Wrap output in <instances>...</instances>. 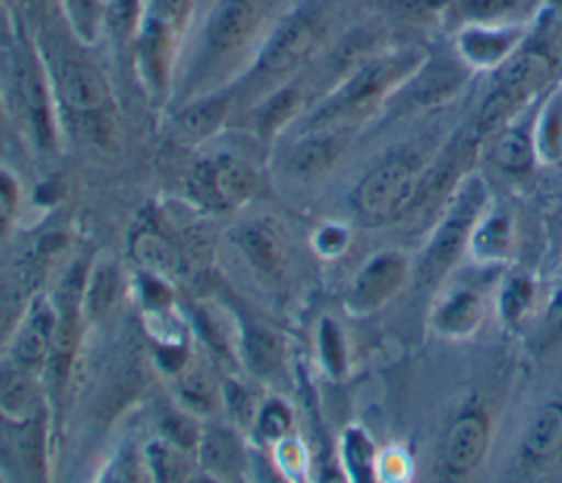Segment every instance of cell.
Instances as JSON below:
<instances>
[{"label":"cell","instance_id":"32","mask_svg":"<svg viewBox=\"0 0 562 483\" xmlns=\"http://www.w3.org/2000/svg\"><path fill=\"white\" fill-rule=\"evenodd\" d=\"M520 0H461L459 11L470 20H496L514 9H518Z\"/></svg>","mask_w":562,"mask_h":483},{"label":"cell","instance_id":"3","mask_svg":"<svg viewBox=\"0 0 562 483\" xmlns=\"http://www.w3.org/2000/svg\"><path fill=\"white\" fill-rule=\"evenodd\" d=\"M327 22L318 4H303L281 18L259 44L246 83L250 88H279L290 81L321 48Z\"/></svg>","mask_w":562,"mask_h":483},{"label":"cell","instance_id":"23","mask_svg":"<svg viewBox=\"0 0 562 483\" xmlns=\"http://www.w3.org/2000/svg\"><path fill=\"white\" fill-rule=\"evenodd\" d=\"M116 288H119L116 266L110 259L97 261L83 283V307L88 310V314L101 316L103 312H108V307L116 296Z\"/></svg>","mask_w":562,"mask_h":483},{"label":"cell","instance_id":"20","mask_svg":"<svg viewBox=\"0 0 562 483\" xmlns=\"http://www.w3.org/2000/svg\"><path fill=\"white\" fill-rule=\"evenodd\" d=\"M516 37L518 33L512 29H498V31L472 29L461 37V50L470 61L487 66V64L501 61L505 53L512 48Z\"/></svg>","mask_w":562,"mask_h":483},{"label":"cell","instance_id":"18","mask_svg":"<svg viewBox=\"0 0 562 483\" xmlns=\"http://www.w3.org/2000/svg\"><path fill=\"white\" fill-rule=\"evenodd\" d=\"M465 81V72L446 59L428 64L419 77L413 81V101L417 105H432L443 99H450L461 83Z\"/></svg>","mask_w":562,"mask_h":483},{"label":"cell","instance_id":"30","mask_svg":"<svg viewBox=\"0 0 562 483\" xmlns=\"http://www.w3.org/2000/svg\"><path fill=\"white\" fill-rule=\"evenodd\" d=\"M318 349L327 371L338 375L345 367V347H342V336L338 327L327 318L321 323V329H318Z\"/></svg>","mask_w":562,"mask_h":483},{"label":"cell","instance_id":"28","mask_svg":"<svg viewBox=\"0 0 562 483\" xmlns=\"http://www.w3.org/2000/svg\"><path fill=\"white\" fill-rule=\"evenodd\" d=\"M290 426H292V415H290L288 406L279 400L266 402L257 413V430L268 441H279V439L288 437Z\"/></svg>","mask_w":562,"mask_h":483},{"label":"cell","instance_id":"7","mask_svg":"<svg viewBox=\"0 0 562 483\" xmlns=\"http://www.w3.org/2000/svg\"><path fill=\"white\" fill-rule=\"evenodd\" d=\"M257 187L255 171L233 154L200 158L187 176V191L204 209L231 211L250 200Z\"/></svg>","mask_w":562,"mask_h":483},{"label":"cell","instance_id":"9","mask_svg":"<svg viewBox=\"0 0 562 483\" xmlns=\"http://www.w3.org/2000/svg\"><path fill=\"white\" fill-rule=\"evenodd\" d=\"M57 329V310L46 296L31 299L24 318L20 321L11 347L9 360L18 367L40 375L46 371L48 353Z\"/></svg>","mask_w":562,"mask_h":483},{"label":"cell","instance_id":"29","mask_svg":"<svg viewBox=\"0 0 562 483\" xmlns=\"http://www.w3.org/2000/svg\"><path fill=\"white\" fill-rule=\"evenodd\" d=\"M140 11H143V0H108L105 24L116 35H134Z\"/></svg>","mask_w":562,"mask_h":483},{"label":"cell","instance_id":"19","mask_svg":"<svg viewBox=\"0 0 562 483\" xmlns=\"http://www.w3.org/2000/svg\"><path fill=\"white\" fill-rule=\"evenodd\" d=\"M200 461L215 476L226 479L237 474V468L241 461L237 439L226 430L206 433L200 439Z\"/></svg>","mask_w":562,"mask_h":483},{"label":"cell","instance_id":"13","mask_svg":"<svg viewBox=\"0 0 562 483\" xmlns=\"http://www.w3.org/2000/svg\"><path fill=\"white\" fill-rule=\"evenodd\" d=\"M487 441L485 419L479 413L461 415L448 430L443 463L452 474H465L479 465Z\"/></svg>","mask_w":562,"mask_h":483},{"label":"cell","instance_id":"10","mask_svg":"<svg viewBox=\"0 0 562 483\" xmlns=\"http://www.w3.org/2000/svg\"><path fill=\"white\" fill-rule=\"evenodd\" d=\"M237 246L248 263L270 279H281L290 266V244L281 224L272 217H259L244 224L237 233Z\"/></svg>","mask_w":562,"mask_h":483},{"label":"cell","instance_id":"27","mask_svg":"<svg viewBox=\"0 0 562 483\" xmlns=\"http://www.w3.org/2000/svg\"><path fill=\"white\" fill-rule=\"evenodd\" d=\"M479 299L470 292H459L443 305L439 314V325L450 334H463L474 327V323L479 321Z\"/></svg>","mask_w":562,"mask_h":483},{"label":"cell","instance_id":"5","mask_svg":"<svg viewBox=\"0 0 562 483\" xmlns=\"http://www.w3.org/2000/svg\"><path fill=\"white\" fill-rule=\"evenodd\" d=\"M415 64L417 57L411 53L362 64L314 110V114L307 119L310 130L336 127L371 112L378 101L415 68Z\"/></svg>","mask_w":562,"mask_h":483},{"label":"cell","instance_id":"36","mask_svg":"<svg viewBox=\"0 0 562 483\" xmlns=\"http://www.w3.org/2000/svg\"><path fill=\"white\" fill-rule=\"evenodd\" d=\"M345 246H347V231L340 226H323L314 235V248L325 257L340 255Z\"/></svg>","mask_w":562,"mask_h":483},{"label":"cell","instance_id":"34","mask_svg":"<svg viewBox=\"0 0 562 483\" xmlns=\"http://www.w3.org/2000/svg\"><path fill=\"white\" fill-rule=\"evenodd\" d=\"M371 443L360 433H349L345 441V459L356 479H362L371 465Z\"/></svg>","mask_w":562,"mask_h":483},{"label":"cell","instance_id":"2","mask_svg":"<svg viewBox=\"0 0 562 483\" xmlns=\"http://www.w3.org/2000/svg\"><path fill=\"white\" fill-rule=\"evenodd\" d=\"M257 29L259 9L255 0H217L204 20L198 53L189 66L187 90L193 97H200V90L206 94V88L226 77L250 50Z\"/></svg>","mask_w":562,"mask_h":483},{"label":"cell","instance_id":"33","mask_svg":"<svg viewBox=\"0 0 562 483\" xmlns=\"http://www.w3.org/2000/svg\"><path fill=\"white\" fill-rule=\"evenodd\" d=\"M248 358H250V362H252V367L257 371L272 369V364L279 358L277 340L270 334H266V332H255L248 338Z\"/></svg>","mask_w":562,"mask_h":483},{"label":"cell","instance_id":"37","mask_svg":"<svg viewBox=\"0 0 562 483\" xmlns=\"http://www.w3.org/2000/svg\"><path fill=\"white\" fill-rule=\"evenodd\" d=\"M15 7L29 18V20H37V18H46L50 13V9L57 4V0H13ZM59 7V4H57Z\"/></svg>","mask_w":562,"mask_h":483},{"label":"cell","instance_id":"12","mask_svg":"<svg viewBox=\"0 0 562 483\" xmlns=\"http://www.w3.org/2000/svg\"><path fill=\"white\" fill-rule=\"evenodd\" d=\"M404 261L397 255H380L356 277L349 292V307L371 312L380 307L402 283Z\"/></svg>","mask_w":562,"mask_h":483},{"label":"cell","instance_id":"1","mask_svg":"<svg viewBox=\"0 0 562 483\" xmlns=\"http://www.w3.org/2000/svg\"><path fill=\"white\" fill-rule=\"evenodd\" d=\"M0 97L9 121L24 132L35 149H57L61 116L48 68L35 44L22 31L0 46Z\"/></svg>","mask_w":562,"mask_h":483},{"label":"cell","instance_id":"26","mask_svg":"<svg viewBox=\"0 0 562 483\" xmlns=\"http://www.w3.org/2000/svg\"><path fill=\"white\" fill-rule=\"evenodd\" d=\"M494 160L505 171H525L531 160V145L527 134H522L520 130H507L505 134H501L494 147Z\"/></svg>","mask_w":562,"mask_h":483},{"label":"cell","instance_id":"25","mask_svg":"<svg viewBox=\"0 0 562 483\" xmlns=\"http://www.w3.org/2000/svg\"><path fill=\"white\" fill-rule=\"evenodd\" d=\"M147 468L158 481H180L189 476V461L180 443L154 441L147 448Z\"/></svg>","mask_w":562,"mask_h":483},{"label":"cell","instance_id":"21","mask_svg":"<svg viewBox=\"0 0 562 483\" xmlns=\"http://www.w3.org/2000/svg\"><path fill=\"white\" fill-rule=\"evenodd\" d=\"M562 446V408L547 406L531 422L525 435V450L536 457H549Z\"/></svg>","mask_w":562,"mask_h":483},{"label":"cell","instance_id":"4","mask_svg":"<svg viewBox=\"0 0 562 483\" xmlns=\"http://www.w3.org/2000/svg\"><path fill=\"white\" fill-rule=\"evenodd\" d=\"M53 94L59 108V116L66 114L79 123V130L92 143H105L112 138L114 123V97L105 75L86 59H59L46 64Z\"/></svg>","mask_w":562,"mask_h":483},{"label":"cell","instance_id":"31","mask_svg":"<svg viewBox=\"0 0 562 483\" xmlns=\"http://www.w3.org/2000/svg\"><path fill=\"white\" fill-rule=\"evenodd\" d=\"M274 461L277 468L288 476V479H299L305 470V452L301 448V443L296 439L283 437L279 441H274Z\"/></svg>","mask_w":562,"mask_h":483},{"label":"cell","instance_id":"15","mask_svg":"<svg viewBox=\"0 0 562 483\" xmlns=\"http://www.w3.org/2000/svg\"><path fill=\"white\" fill-rule=\"evenodd\" d=\"M37 375L7 358L0 367V411L11 422H29L37 404Z\"/></svg>","mask_w":562,"mask_h":483},{"label":"cell","instance_id":"35","mask_svg":"<svg viewBox=\"0 0 562 483\" xmlns=\"http://www.w3.org/2000/svg\"><path fill=\"white\" fill-rule=\"evenodd\" d=\"M18 200H20V189L15 178L0 167V231L7 228V224L13 220Z\"/></svg>","mask_w":562,"mask_h":483},{"label":"cell","instance_id":"24","mask_svg":"<svg viewBox=\"0 0 562 483\" xmlns=\"http://www.w3.org/2000/svg\"><path fill=\"white\" fill-rule=\"evenodd\" d=\"M178 391L187 411L193 413H209L215 406L217 391L211 375L200 367H189L180 373Z\"/></svg>","mask_w":562,"mask_h":483},{"label":"cell","instance_id":"16","mask_svg":"<svg viewBox=\"0 0 562 483\" xmlns=\"http://www.w3.org/2000/svg\"><path fill=\"white\" fill-rule=\"evenodd\" d=\"M130 250L134 261L147 272L158 279H171L180 270L178 250L156 231H138L130 242Z\"/></svg>","mask_w":562,"mask_h":483},{"label":"cell","instance_id":"17","mask_svg":"<svg viewBox=\"0 0 562 483\" xmlns=\"http://www.w3.org/2000/svg\"><path fill=\"white\" fill-rule=\"evenodd\" d=\"M301 101H303V92L299 90L296 83H290V81L266 92V97L259 101L252 114V123L257 132L263 136H272L274 132H279L301 110Z\"/></svg>","mask_w":562,"mask_h":483},{"label":"cell","instance_id":"22","mask_svg":"<svg viewBox=\"0 0 562 483\" xmlns=\"http://www.w3.org/2000/svg\"><path fill=\"white\" fill-rule=\"evenodd\" d=\"M68 29L81 44H92L105 24V0H57Z\"/></svg>","mask_w":562,"mask_h":483},{"label":"cell","instance_id":"8","mask_svg":"<svg viewBox=\"0 0 562 483\" xmlns=\"http://www.w3.org/2000/svg\"><path fill=\"white\" fill-rule=\"evenodd\" d=\"M481 202H483V193H481L479 184H470L463 189L461 198L448 213L446 222L435 233L432 242L428 244L426 257L419 266V281L424 285L441 279L446 274V270L452 266V261L461 252V248L474 226Z\"/></svg>","mask_w":562,"mask_h":483},{"label":"cell","instance_id":"14","mask_svg":"<svg viewBox=\"0 0 562 483\" xmlns=\"http://www.w3.org/2000/svg\"><path fill=\"white\" fill-rule=\"evenodd\" d=\"M342 147L340 136L331 127L310 130L288 151V171L296 178L310 180L334 165Z\"/></svg>","mask_w":562,"mask_h":483},{"label":"cell","instance_id":"6","mask_svg":"<svg viewBox=\"0 0 562 483\" xmlns=\"http://www.w3.org/2000/svg\"><path fill=\"white\" fill-rule=\"evenodd\" d=\"M417 169L411 156H389L356 187V211L369 222H386L406 211L417 195Z\"/></svg>","mask_w":562,"mask_h":483},{"label":"cell","instance_id":"11","mask_svg":"<svg viewBox=\"0 0 562 483\" xmlns=\"http://www.w3.org/2000/svg\"><path fill=\"white\" fill-rule=\"evenodd\" d=\"M233 94L220 90V92H206L200 97L189 99L171 121V132L182 145H200L215 136L226 119L231 116Z\"/></svg>","mask_w":562,"mask_h":483}]
</instances>
